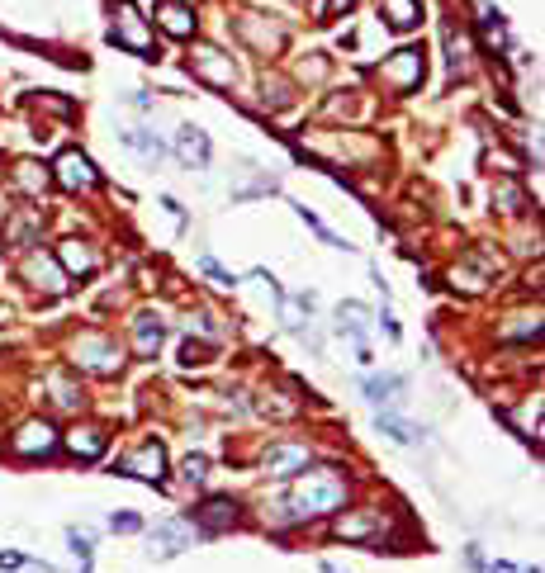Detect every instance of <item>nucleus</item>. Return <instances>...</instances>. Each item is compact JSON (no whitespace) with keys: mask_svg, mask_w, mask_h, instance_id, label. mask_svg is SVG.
Wrapping results in <instances>:
<instances>
[{"mask_svg":"<svg viewBox=\"0 0 545 573\" xmlns=\"http://www.w3.org/2000/svg\"><path fill=\"white\" fill-rule=\"evenodd\" d=\"M356 0H327V15H342V10H351Z\"/></svg>","mask_w":545,"mask_h":573,"instance_id":"obj_35","label":"nucleus"},{"mask_svg":"<svg viewBox=\"0 0 545 573\" xmlns=\"http://www.w3.org/2000/svg\"><path fill=\"white\" fill-rule=\"evenodd\" d=\"M109 43L114 48H128L138 57H157V43H152V29L143 24L138 5L133 0H114V24H109Z\"/></svg>","mask_w":545,"mask_h":573,"instance_id":"obj_2","label":"nucleus"},{"mask_svg":"<svg viewBox=\"0 0 545 573\" xmlns=\"http://www.w3.org/2000/svg\"><path fill=\"white\" fill-rule=\"evenodd\" d=\"M489 573H512V569H508V564H493V569H489Z\"/></svg>","mask_w":545,"mask_h":573,"instance_id":"obj_36","label":"nucleus"},{"mask_svg":"<svg viewBox=\"0 0 545 573\" xmlns=\"http://www.w3.org/2000/svg\"><path fill=\"white\" fill-rule=\"evenodd\" d=\"M76 365H86V370H95V375H114L119 370V346L109 337H100V332H91V337H76Z\"/></svg>","mask_w":545,"mask_h":573,"instance_id":"obj_3","label":"nucleus"},{"mask_svg":"<svg viewBox=\"0 0 545 573\" xmlns=\"http://www.w3.org/2000/svg\"><path fill=\"white\" fill-rule=\"evenodd\" d=\"M233 498H209L200 502V521H204V531H223V526H233Z\"/></svg>","mask_w":545,"mask_h":573,"instance_id":"obj_21","label":"nucleus"},{"mask_svg":"<svg viewBox=\"0 0 545 573\" xmlns=\"http://www.w3.org/2000/svg\"><path fill=\"white\" fill-rule=\"evenodd\" d=\"M365 394H370V403H375V408H394V403H399V398L394 394H403V379H394V375H380V379H365Z\"/></svg>","mask_w":545,"mask_h":573,"instance_id":"obj_23","label":"nucleus"},{"mask_svg":"<svg viewBox=\"0 0 545 573\" xmlns=\"http://www.w3.org/2000/svg\"><path fill=\"white\" fill-rule=\"evenodd\" d=\"M323 573H337V569H323Z\"/></svg>","mask_w":545,"mask_h":573,"instance_id":"obj_37","label":"nucleus"},{"mask_svg":"<svg viewBox=\"0 0 545 573\" xmlns=\"http://www.w3.org/2000/svg\"><path fill=\"white\" fill-rule=\"evenodd\" d=\"M342 318H346V337L361 346V360H370V351H365V308L361 304H342Z\"/></svg>","mask_w":545,"mask_h":573,"instance_id":"obj_24","label":"nucleus"},{"mask_svg":"<svg viewBox=\"0 0 545 573\" xmlns=\"http://www.w3.org/2000/svg\"><path fill=\"white\" fill-rule=\"evenodd\" d=\"M200 270H204V275H214L218 285H237V275H233V270H223V266H218L214 256H204V261H200Z\"/></svg>","mask_w":545,"mask_h":573,"instance_id":"obj_30","label":"nucleus"},{"mask_svg":"<svg viewBox=\"0 0 545 573\" xmlns=\"http://www.w3.org/2000/svg\"><path fill=\"white\" fill-rule=\"evenodd\" d=\"M124 143L138 152V157H147V162H157L162 157V143L157 138H147V133H124Z\"/></svg>","mask_w":545,"mask_h":573,"instance_id":"obj_27","label":"nucleus"},{"mask_svg":"<svg viewBox=\"0 0 545 573\" xmlns=\"http://www.w3.org/2000/svg\"><path fill=\"white\" fill-rule=\"evenodd\" d=\"M479 34H484V43H489V48L508 53V24H503V15L493 10L489 0H479Z\"/></svg>","mask_w":545,"mask_h":573,"instance_id":"obj_15","label":"nucleus"},{"mask_svg":"<svg viewBox=\"0 0 545 573\" xmlns=\"http://www.w3.org/2000/svg\"><path fill=\"white\" fill-rule=\"evenodd\" d=\"M10 446H15V455H24V460H34V455H53L57 450V427L53 422H43V417H38V422H24Z\"/></svg>","mask_w":545,"mask_h":573,"instance_id":"obj_7","label":"nucleus"},{"mask_svg":"<svg viewBox=\"0 0 545 573\" xmlns=\"http://www.w3.org/2000/svg\"><path fill=\"white\" fill-rule=\"evenodd\" d=\"M57 261H62V266L72 270V275H91L95 266H100V256H95L91 251V242H62V247H57Z\"/></svg>","mask_w":545,"mask_h":573,"instance_id":"obj_13","label":"nucleus"},{"mask_svg":"<svg viewBox=\"0 0 545 573\" xmlns=\"http://www.w3.org/2000/svg\"><path fill=\"white\" fill-rule=\"evenodd\" d=\"M380 10L389 19V29H418V19H422L418 0H380Z\"/></svg>","mask_w":545,"mask_h":573,"instance_id":"obj_17","label":"nucleus"},{"mask_svg":"<svg viewBox=\"0 0 545 573\" xmlns=\"http://www.w3.org/2000/svg\"><path fill=\"white\" fill-rule=\"evenodd\" d=\"M24 275H29V280H38V285L48 289V294H62V275H57V266L53 261H43V256H29V261H24Z\"/></svg>","mask_w":545,"mask_h":573,"instance_id":"obj_22","label":"nucleus"},{"mask_svg":"<svg viewBox=\"0 0 545 573\" xmlns=\"http://www.w3.org/2000/svg\"><path fill=\"white\" fill-rule=\"evenodd\" d=\"M380 531H384L380 512H356V517L337 521V536H342V540H380Z\"/></svg>","mask_w":545,"mask_h":573,"instance_id":"obj_12","label":"nucleus"},{"mask_svg":"<svg viewBox=\"0 0 545 573\" xmlns=\"http://www.w3.org/2000/svg\"><path fill=\"white\" fill-rule=\"evenodd\" d=\"M119 474H128V479H147V484H162L166 450L157 446V441H147V446H138L128 460H119Z\"/></svg>","mask_w":545,"mask_h":573,"instance_id":"obj_6","label":"nucleus"},{"mask_svg":"<svg viewBox=\"0 0 545 573\" xmlns=\"http://www.w3.org/2000/svg\"><path fill=\"white\" fill-rule=\"evenodd\" d=\"M304 465H309V450H304V446H290V441H280V446H271L266 455H261V469H266L271 479H290V474H304Z\"/></svg>","mask_w":545,"mask_h":573,"instance_id":"obj_8","label":"nucleus"},{"mask_svg":"<svg viewBox=\"0 0 545 573\" xmlns=\"http://www.w3.org/2000/svg\"><path fill=\"white\" fill-rule=\"evenodd\" d=\"M527 573H541V569H527Z\"/></svg>","mask_w":545,"mask_h":573,"instance_id":"obj_38","label":"nucleus"},{"mask_svg":"<svg viewBox=\"0 0 545 573\" xmlns=\"http://www.w3.org/2000/svg\"><path fill=\"white\" fill-rule=\"evenodd\" d=\"M166 327L157 323V318H138V327H133V346H138V356H157V346H162Z\"/></svg>","mask_w":545,"mask_h":573,"instance_id":"obj_19","label":"nucleus"},{"mask_svg":"<svg viewBox=\"0 0 545 573\" xmlns=\"http://www.w3.org/2000/svg\"><path fill=\"white\" fill-rule=\"evenodd\" d=\"M181 365H185V370H190V365H204V351H200V346H190V341H185V346H181Z\"/></svg>","mask_w":545,"mask_h":573,"instance_id":"obj_33","label":"nucleus"},{"mask_svg":"<svg viewBox=\"0 0 545 573\" xmlns=\"http://www.w3.org/2000/svg\"><path fill=\"white\" fill-rule=\"evenodd\" d=\"M24 564H29L24 555H0V569H24Z\"/></svg>","mask_w":545,"mask_h":573,"instance_id":"obj_34","label":"nucleus"},{"mask_svg":"<svg viewBox=\"0 0 545 573\" xmlns=\"http://www.w3.org/2000/svg\"><path fill=\"white\" fill-rule=\"evenodd\" d=\"M380 431H389V436H394L399 446H422V436H427L422 427H413V422H403V417H399L394 408H384V412H380Z\"/></svg>","mask_w":545,"mask_h":573,"instance_id":"obj_18","label":"nucleus"},{"mask_svg":"<svg viewBox=\"0 0 545 573\" xmlns=\"http://www.w3.org/2000/svg\"><path fill=\"white\" fill-rule=\"evenodd\" d=\"M204 469H209V460H204V455H185L181 479H185V484H195V479H204Z\"/></svg>","mask_w":545,"mask_h":573,"instance_id":"obj_29","label":"nucleus"},{"mask_svg":"<svg viewBox=\"0 0 545 573\" xmlns=\"http://www.w3.org/2000/svg\"><path fill=\"white\" fill-rule=\"evenodd\" d=\"M181 550H190V526H185V521H162V526L152 531V555L171 559V555H181Z\"/></svg>","mask_w":545,"mask_h":573,"instance_id":"obj_9","label":"nucleus"},{"mask_svg":"<svg viewBox=\"0 0 545 573\" xmlns=\"http://www.w3.org/2000/svg\"><path fill=\"white\" fill-rule=\"evenodd\" d=\"M190 67H195L209 86H233V62L223 53H214V48H200V53L190 57Z\"/></svg>","mask_w":545,"mask_h":573,"instance_id":"obj_11","label":"nucleus"},{"mask_svg":"<svg viewBox=\"0 0 545 573\" xmlns=\"http://www.w3.org/2000/svg\"><path fill=\"white\" fill-rule=\"evenodd\" d=\"M190 327H195V332H204V337H209V341H218V337H223V332H218V327H214V318H209V313H195V323H190Z\"/></svg>","mask_w":545,"mask_h":573,"instance_id":"obj_32","label":"nucleus"},{"mask_svg":"<svg viewBox=\"0 0 545 573\" xmlns=\"http://www.w3.org/2000/svg\"><path fill=\"white\" fill-rule=\"evenodd\" d=\"M48 394H53L57 408H81V384H72L67 370H53V375H48Z\"/></svg>","mask_w":545,"mask_h":573,"instance_id":"obj_20","label":"nucleus"},{"mask_svg":"<svg viewBox=\"0 0 545 573\" xmlns=\"http://www.w3.org/2000/svg\"><path fill=\"white\" fill-rule=\"evenodd\" d=\"M19 185H24V190H43V185H48V171L34 162H24L19 166Z\"/></svg>","mask_w":545,"mask_h":573,"instance_id":"obj_28","label":"nucleus"},{"mask_svg":"<svg viewBox=\"0 0 545 573\" xmlns=\"http://www.w3.org/2000/svg\"><path fill=\"white\" fill-rule=\"evenodd\" d=\"M157 24H162L171 38H190L195 34V10L185 0H162L157 5Z\"/></svg>","mask_w":545,"mask_h":573,"instance_id":"obj_10","label":"nucleus"},{"mask_svg":"<svg viewBox=\"0 0 545 573\" xmlns=\"http://www.w3.org/2000/svg\"><path fill=\"white\" fill-rule=\"evenodd\" d=\"M422 72H427V67H422V48H403V53H394L380 67V81L394 90H418Z\"/></svg>","mask_w":545,"mask_h":573,"instance_id":"obj_4","label":"nucleus"},{"mask_svg":"<svg viewBox=\"0 0 545 573\" xmlns=\"http://www.w3.org/2000/svg\"><path fill=\"white\" fill-rule=\"evenodd\" d=\"M53 180L62 185V190H91L100 176H95V166L86 162V152L67 147V152H62V157L53 162Z\"/></svg>","mask_w":545,"mask_h":573,"instance_id":"obj_5","label":"nucleus"},{"mask_svg":"<svg viewBox=\"0 0 545 573\" xmlns=\"http://www.w3.org/2000/svg\"><path fill=\"white\" fill-rule=\"evenodd\" d=\"M176 152H181V162H190V166H209V138H204L200 128H181V133H176Z\"/></svg>","mask_w":545,"mask_h":573,"instance_id":"obj_16","label":"nucleus"},{"mask_svg":"<svg viewBox=\"0 0 545 573\" xmlns=\"http://www.w3.org/2000/svg\"><path fill=\"white\" fill-rule=\"evenodd\" d=\"M138 526H143V521L133 517V512H119V517H109V531H124V536H128V531H138Z\"/></svg>","mask_w":545,"mask_h":573,"instance_id":"obj_31","label":"nucleus"},{"mask_svg":"<svg viewBox=\"0 0 545 573\" xmlns=\"http://www.w3.org/2000/svg\"><path fill=\"white\" fill-rule=\"evenodd\" d=\"M67 540H72V555H76V564H81V573H91V559H95V540L86 536V531H67Z\"/></svg>","mask_w":545,"mask_h":573,"instance_id":"obj_26","label":"nucleus"},{"mask_svg":"<svg viewBox=\"0 0 545 573\" xmlns=\"http://www.w3.org/2000/svg\"><path fill=\"white\" fill-rule=\"evenodd\" d=\"M446 48H451V72L455 76L470 72V62H465V53H470V48H465V38L455 34V24H446Z\"/></svg>","mask_w":545,"mask_h":573,"instance_id":"obj_25","label":"nucleus"},{"mask_svg":"<svg viewBox=\"0 0 545 573\" xmlns=\"http://www.w3.org/2000/svg\"><path fill=\"white\" fill-rule=\"evenodd\" d=\"M342 498H346L342 479L332 469H313V474H299V484L290 493V507H294V517H318V512L342 507Z\"/></svg>","mask_w":545,"mask_h":573,"instance_id":"obj_1","label":"nucleus"},{"mask_svg":"<svg viewBox=\"0 0 545 573\" xmlns=\"http://www.w3.org/2000/svg\"><path fill=\"white\" fill-rule=\"evenodd\" d=\"M105 427H76L67 436V450H72L76 460H95V455H105Z\"/></svg>","mask_w":545,"mask_h":573,"instance_id":"obj_14","label":"nucleus"}]
</instances>
